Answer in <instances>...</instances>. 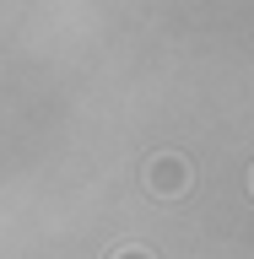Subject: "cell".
Returning <instances> with one entry per match:
<instances>
[{"label":"cell","mask_w":254,"mask_h":259,"mask_svg":"<svg viewBox=\"0 0 254 259\" xmlns=\"http://www.w3.org/2000/svg\"><path fill=\"white\" fill-rule=\"evenodd\" d=\"M249 189H254V173H249Z\"/></svg>","instance_id":"cell-3"},{"label":"cell","mask_w":254,"mask_h":259,"mask_svg":"<svg viewBox=\"0 0 254 259\" xmlns=\"http://www.w3.org/2000/svg\"><path fill=\"white\" fill-rule=\"evenodd\" d=\"M146 189L157 194V200H178V194L190 189V162L173 157V151L152 157V162H146Z\"/></svg>","instance_id":"cell-1"},{"label":"cell","mask_w":254,"mask_h":259,"mask_svg":"<svg viewBox=\"0 0 254 259\" xmlns=\"http://www.w3.org/2000/svg\"><path fill=\"white\" fill-rule=\"evenodd\" d=\"M114 259H157V254H152V248H119Z\"/></svg>","instance_id":"cell-2"}]
</instances>
